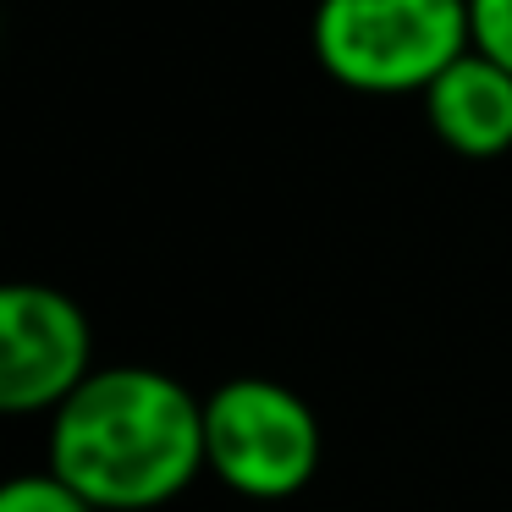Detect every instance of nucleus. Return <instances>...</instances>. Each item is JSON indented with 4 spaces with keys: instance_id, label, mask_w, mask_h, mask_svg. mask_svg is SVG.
I'll list each match as a JSON object with an SVG mask.
<instances>
[{
    "instance_id": "obj_1",
    "label": "nucleus",
    "mask_w": 512,
    "mask_h": 512,
    "mask_svg": "<svg viewBox=\"0 0 512 512\" xmlns=\"http://www.w3.org/2000/svg\"><path fill=\"white\" fill-rule=\"evenodd\" d=\"M94 512L171 507L204 468V397L155 364H100L50 413V463Z\"/></svg>"
},
{
    "instance_id": "obj_2",
    "label": "nucleus",
    "mask_w": 512,
    "mask_h": 512,
    "mask_svg": "<svg viewBox=\"0 0 512 512\" xmlns=\"http://www.w3.org/2000/svg\"><path fill=\"white\" fill-rule=\"evenodd\" d=\"M314 61L353 94H419L468 56V0H320Z\"/></svg>"
},
{
    "instance_id": "obj_3",
    "label": "nucleus",
    "mask_w": 512,
    "mask_h": 512,
    "mask_svg": "<svg viewBox=\"0 0 512 512\" xmlns=\"http://www.w3.org/2000/svg\"><path fill=\"white\" fill-rule=\"evenodd\" d=\"M325 430L309 397L265 375H237L204 397V468L248 501H287L320 474Z\"/></svg>"
},
{
    "instance_id": "obj_4",
    "label": "nucleus",
    "mask_w": 512,
    "mask_h": 512,
    "mask_svg": "<svg viewBox=\"0 0 512 512\" xmlns=\"http://www.w3.org/2000/svg\"><path fill=\"white\" fill-rule=\"evenodd\" d=\"M94 369V325L72 292L50 281L0 292V408L12 419H50Z\"/></svg>"
},
{
    "instance_id": "obj_5",
    "label": "nucleus",
    "mask_w": 512,
    "mask_h": 512,
    "mask_svg": "<svg viewBox=\"0 0 512 512\" xmlns=\"http://www.w3.org/2000/svg\"><path fill=\"white\" fill-rule=\"evenodd\" d=\"M424 116H430V133L446 149L468 160H496L512 149V72H501L496 61L474 56L441 72V78L424 89Z\"/></svg>"
},
{
    "instance_id": "obj_6",
    "label": "nucleus",
    "mask_w": 512,
    "mask_h": 512,
    "mask_svg": "<svg viewBox=\"0 0 512 512\" xmlns=\"http://www.w3.org/2000/svg\"><path fill=\"white\" fill-rule=\"evenodd\" d=\"M0 512H94L56 468H34L0 485Z\"/></svg>"
},
{
    "instance_id": "obj_7",
    "label": "nucleus",
    "mask_w": 512,
    "mask_h": 512,
    "mask_svg": "<svg viewBox=\"0 0 512 512\" xmlns=\"http://www.w3.org/2000/svg\"><path fill=\"white\" fill-rule=\"evenodd\" d=\"M468 50L512 72V0H468Z\"/></svg>"
}]
</instances>
